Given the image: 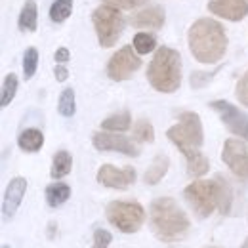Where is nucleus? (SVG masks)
Segmentation results:
<instances>
[{
    "label": "nucleus",
    "instance_id": "nucleus-6",
    "mask_svg": "<svg viewBox=\"0 0 248 248\" xmlns=\"http://www.w3.org/2000/svg\"><path fill=\"white\" fill-rule=\"evenodd\" d=\"M93 29L97 32V40L101 48H111L117 44L119 36L124 29V17L113 6H101L92 14Z\"/></svg>",
    "mask_w": 248,
    "mask_h": 248
},
{
    "label": "nucleus",
    "instance_id": "nucleus-37",
    "mask_svg": "<svg viewBox=\"0 0 248 248\" xmlns=\"http://www.w3.org/2000/svg\"><path fill=\"white\" fill-rule=\"evenodd\" d=\"M206 248H216V247H206Z\"/></svg>",
    "mask_w": 248,
    "mask_h": 248
},
{
    "label": "nucleus",
    "instance_id": "nucleus-10",
    "mask_svg": "<svg viewBox=\"0 0 248 248\" xmlns=\"http://www.w3.org/2000/svg\"><path fill=\"white\" fill-rule=\"evenodd\" d=\"M221 160L229 166V170L237 178L248 180V149L241 140L229 138L225 141L223 151H221Z\"/></svg>",
    "mask_w": 248,
    "mask_h": 248
},
{
    "label": "nucleus",
    "instance_id": "nucleus-32",
    "mask_svg": "<svg viewBox=\"0 0 248 248\" xmlns=\"http://www.w3.org/2000/svg\"><path fill=\"white\" fill-rule=\"evenodd\" d=\"M214 75L216 73H201V71H197V73L191 75V86L193 88H202L204 84H208L212 80Z\"/></svg>",
    "mask_w": 248,
    "mask_h": 248
},
{
    "label": "nucleus",
    "instance_id": "nucleus-4",
    "mask_svg": "<svg viewBox=\"0 0 248 248\" xmlns=\"http://www.w3.org/2000/svg\"><path fill=\"white\" fill-rule=\"evenodd\" d=\"M147 80L156 92L172 93L182 84V58L174 48L162 46L156 50L147 67Z\"/></svg>",
    "mask_w": 248,
    "mask_h": 248
},
{
    "label": "nucleus",
    "instance_id": "nucleus-25",
    "mask_svg": "<svg viewBox=\"0 0 248 248\" xmlns=\"http://www.w3.org/2000/svg\"><path fill=\"white\" fill-rule=\"evenodd\" d=\"M16 92H17V77L14 73L6 75L4 78V84H2V93H0V105L2 107H8L12 103V99L16 97Z\"/></svg>",
    "mask_w": 248,
    "mask_h": 248
},
{
    "label": "nucleus",
    "instance_id": "nucleus-5",
    "mask_svg": "<svg viewBox=\"0 0 248 248\" xmlns=\"http://www.w3.org/2000/svg\"><path fill=\"white\" fill-rule=\"evenodd\" d=\"M105 216L111 225L123 233H136L145 221V210L140 202L132 201H113L105 208Z\"/></svg>",
    "mask_w": 248,
    "mask_h": 248
},
{
    "label": "nucleus",
    "instance_id": "nucleus-16",
    "mask_svg": "<svg viewBox=\"0 0 248 248\" xmlns=\"http://www.w3.org/2000/svg\"><path fill=\"white\" fill-rule=\"evenodd\" d=\"M17 145L19 149H23L25 153H36L42 149L44 145V134L38 128H25L19 136H17Z\"/></svg>",
    "mask_w": 248,
    "mask_h": 248
},
{
    "label": "nucleus",
    "instance_id": "nucleus-31",
    "mask_svg": "<svg viewBox=\"0 0 248 248\" xmlns=\"http://www.w3.org/2000/svg\"><path fill=\"white\" fill-rule=\"evenodd\" d=\"M237 99L245 105V107H248V71L243 75V78L239 80V84H237Z\"/></svg>",
    "mask_w": 248,
    "mask_h": 248
},
{
    "label": "nucleus",
    "instance_id": "nucleus-35",
    "mask_svg": "<svg viewBox=\"0 0 248 248\" xmlns=\"http://www.w3.org/2000/svg\"><path fill=\"white\" fill-rule=\"evenodd\" d=\"M241 248H248V239L245 241V243H243V247H241Z\"/></svg>",
    "mask_w": 248,
    "mask_h": 248
},
{
    "label": "nucleus",
    "instance_id": "nucleus-7",
    "mask_svg": "<svg viewBox=\"0 0 248 248\" xmlns=\"http://www.w3.org/2000/svg\"><path fill=\"white\" fill-rule=\"evenodd\" d=\"M186 201L189 206L195 210V214L199 217H208L217 208V201H219V193H217V182H206V180H199L193 182L186 187L184 191Z\"/></svg>",
    "mask_w": 248,
    "mask_h": 248
},
{
    "label": "nucleus",
    "instance_id": "nucleus-27",
    "mask_svg": "<svg viewBox=\"0 0 248 248\" xmlns=\"http://www.w3.org/2000/svg\"><path fill=\"white\" fill-rule=\"evenodd\" d=\"M36 67H38V52H36V48H27L23 54V77H25V80L32 78V75L36 73Z\"/></svg>",
    "mask_w": 248,
    "mask_h": 248
},
{
    "label": "nucleus",
    "instance_id": "nucleus-3",
    "mask_svg": "<svg viewBox=\"0 0 248 248\" xmlns=\"http://www.w3.org/2000/svg\"><path fill=\"white\" fill-rule=\"evenodd\" d=\"M149 223L156 239L162 243H178L189 233V217L170 197H160L151 202Z\"/></svg>",
    "mask_w": 248,
    "mask_h": 248
},
{
    "label": "nucleus",
    "instance_id": "nucleus-2",
    "mask_svg": "<svg viewBox=\"0 0 248 248\" xmlns=\"http://www.w3.org/2000/svg\"><path fill=\"white\" fill-rule=\"evenodd\" d=\"M187 42L195 60L206 65L217 63L227 50V34L223 27L208 17H202L189 27Z\"/></svg>",
    "mask_w": 248,
    "mask_h": 248
},
{
    "label": "nucleus",
    "instance_id": "nucleus-18",
    "mask_svg": "<svg viewBox=\"0 0 248 248\" xmlns=\"http://www.w3.org/2000/svg\"><path fill=\"white\" fill-rule=\"evenodd\" d=\"M36 21H38V8H36V2L34 0H25V6L19 14V19H17V25H19V31L23 32H32L36 29Z\"/></svg>",
    "mask_w": 248,
    "mask_h": 248
},
{
    "label": "nucleus",
    "instance_id": "nucleus-13",
    "mask_svg": "<svg viewBox=\"0 0 248 248\" xmlns=\"http://www.w3.org/2000/svg\"><path fill=\"white\" fill-rule=\"evenodd\" d=\"M208 10L223 19L241 21L248 16L247 0H208Z\"/></svg>",
    "mask_w": 248,
    "mask_h": 248
},
{
    "label": "nucleus",
    "instance_id": "nucleus-22",
    "mask_svg": "<svg viewBox=\"0 0 248 248\" xmlns=\"http://www.w3.org/2000/svg\"><path fill=\"white\" fill-rule=\"evenodd\" d=\"M132 124V117L128 111H123V113H117V115H111L107 117L103 123H101V128L107 130V132H126Z\"/></svg>",
    "mask_w": 248,
    "mask_h": 248
},
{
    "label": "nucleus",
    "instance_id": "nucleus-29",
    "mask_svg": "<svg viewBox=\"0 0 248 248\" xmlns=\"http://www.w3.org/2000/svg\"><path fill=\"white\" fill-rule=\"evenodd\" d=\"M113 241L111 233L107 229H95L93 231V247L92 248H109Z\"/></svg>",
    "mask_w": 248,
    "mask_h": 248
},
{
    "label": "nucleus",
    "instance_id": "nucleus-24",
    "mask_svg": "<svg viewBox=\"0 0 248 248\" xmlns=\"http://www.w3.org/2000/svg\"><path fill=\"white\" fill-rule=\"evenodd\" d=\"M155 48H156L155 34H151V32H138V34L134 36V50H136L140 56L151 54Z\"/></svg>",
    "mask_w": 248,
    "mask_h": 248
},
{
    "label": "nucleus",
    "instance_id": "nucleus-9",
    "mask_svg": "<svg viewBox=\"0 0 248 248\" xmlns=\"http://www.w3.org/2000/svg\"><path fill=\"white\" fill-rule=\"evenodd\" d=\"M210 107L216 111L221 119V123L227 126L229 132H233L235 136L243 138L248 141V115L239 111L235 105H231L229 101H223V99H217L212 101Z\"/></svg>",
    "mask_w": 248,
    "mask_h": 248
},
{
    "label": "nucleus",
    "instance_id": "nucleus-30",
    "mask_svg": "<svg viewBox=\"0 0 248 248\" xmlns=\"http://www.w3.org/2000/svg\"><path fill=\"white\" fill-rule=\"evenodd\" d=\"M107 6H113L117 10H132L138 6H143L147 0H103Z\"/></svg>",
    "mask_w": 248,
    "mask_h": 248
},
{
    "label": "nucleus",
    "instance_id": "nucleus-1",
    "mask_svg": "<svg viewBox=\"0 0 248 248\" xmlns=\"http://www.w3.org/2000/svg\"><path fill=\"white\" fill-rule=\"evenodd\" d=\"M168 140L186 155L187 172L189 176H204L210 168L208 158L201 153L204 134H202V123L197 113L186 111L180 115V123L166 132Z\"/></svg>",
    "mask_w": 248,
    "mask_h": 248
},
{
    "label": "nucleus",
    "instance_id": "nucleus-8",
    "mask_svg": "<svg viewBox=\"0 0 248 248\" xmlns=\"http://www.w3.org/2000/svg\"><path fill=\"white\" fill-rule=\"evenodd\" d=\"M140 67H141V60L138 52L132 50V46H124L107 63V77L115 82H123V80H128Z\"/></svg>",
    "mask_w": 248,
    "mask_h": 248
},
{
    "label": "nucleus",
    "instance_id": "nucleus-21",
    "mask_svg": "<svg viewBox=\"0 0 248 248\" xmlns=\"http://www.w3.org/2000/svg\"><path fill=\"white\" fill-rule=\"evenodd\" d=\"M73 168V158L67 151H58L54 155V162H52V170H50V176L54 180H60L65 178Z\"/></svg>",
    "mask_w": 248,
    "mask_h": 248
},
{
    "label": "nucleus",
    "instance_id": "nucleus-28",
    "mask_svg": "<svg viewBox=\"0 0 248 248\" xmlns=\"http://www.w3.org/2000/svg\"><path fill=\"white\" fill-rule=\"evenodd\" d=\"M134 136L138 141H145V143H151L155 140V130H153V124L149 121H138L134 126Z\"/></svg>",
    "mask_w": 248,
    "mask_h": 248
},
{
    "label": "nucleus",
    "instance_id": "nucleus-20",
    "mask_svg": "<svg viewBox=\"0 0 248 248\" xmlns=\"http://www.w3.org/2000/svg\"><path fill=\"white\" fill-rule=\"evenodd\" d=\"M217 182V193H219V201H217V208L221 214H229L231 212V204H233V189L229 186V182L223 176H216Z\"/></svg>",
    "mask_w": 248,
    "mask_h": 248
},
{
    "label": "nucleus",
    "instance_id": "nucleus-36",
    "mask_svg": "<svg viewBox=\"0 0 248 248\" xmlns=\"http://www.w3.org/2000/svg\"><path fill=\"white\" fill-rule=\"evenodd\" d=\"M2 248H10V247H8V245H4V247H2Z\"/></svg>",
    "mask_w": 248,
    "mask_h": 248
},
{
    "label": "nucleus",
    "instance_id": "nucleus-14",
    "mask_svg": "<svg viewBox=\"0 0 248 248\" xmlns=\"http://www.w3.org/2000/svg\"><path fill=\"white\" fill-rule=\"evenodd\" d=\"M25 191H27V180L25 178L17 176V178L10 180V184L6 187V193H4V202H2L4 216L12 217L17 212V208H19L23 197H25Z\"/></svg>",
    "mask_w": 248,
    "mask_h": 248
},
{
    "label": "nucleus",
    "instance_id": "nucleus-34",
    "mask_svg": "<svg viewBox=\"0 0 248 248\" xmlns=\"http://www.w3.org/2000/svg\"><path fill=\"white\" fill-rule=\"evenodd\" d=\"M54 75H56V80H58V82H65L67 77H69V71H67V67L58 65V67L54 69Z\"/></svg>",
    "mask_w": 248,
    "mask_h": 248
},
{
    "label": "nucleus",
    "instance_id": "nucleus-17",
    "mask_svg": "<svg viewBox=\"0 0 248 248\" xmlns=\"http://www.w3.org/2000/svg\"><path fill=\"white\" fill-rule=\"evenodd\" d=\"M168 166H170V158L166 155H156L155 160L151 162V166L147 168V172H145V184H149V186H156L164 176H166V172H168Z\"/></svg>",
    "mask_w": 248,
    "mask_h": 248
},
{
    "label": "nucleus",
    "instance_id": "nucleus-15",
    "mask_svg": "<svg viewBox=\"0 0 248 248\" xmlns=\"http://www.w3.org/2000/svg\"><path fill=\"white\" fill-rule=\"evenodd\" d=\"M164 10L160 6H151L141 10L140 14L134 16L132 25L134 27H143V29H160L164 25Z\"/></svg>",
    "mask_w": 248,
    "mask_h": 248
},
{
    "label": "nucleus",
    "instance_id": "nucleus-11",
    "mask_svg": "<svg viewBox=\"0 0 248 248\" xmlns=\"http://www.w3.org/2000/svg\"><path fill=\"white\" fill-rule=\"evenodd\" d=\"M92 143L97 151H117L128 156L140 155V147L126 136H117V132H95Z\"/></svg>",
    "mask_w": 248,
    "mask_h": 248
},
{
    "label": "nucleus",
    "instance_id": "nucleus-33",
    "mask_svg": "<svg viewBox=\"0 0 248 248\" xmlns=\"http://www.w3.org/2000/svg\"><path fill=\"white\" fill-rule=\"evenodd\" d=\"M54 58H56V62L58 63H65L71 60V54H69V50L67 48H58L56 50V54H54Z\"/></svg>",
    "mask_w": 248,
    "mask_h": 248
},
{
    "label": "nucleus",
    "instance_id": "nucleus-12",
    "mask_svg": "<svg viewBox=\"0 0 248 248\" xmlns=\"http://www.w3.org/2000/svg\"><path fill=\"white\" fill-rule=\"evenodd\" d=\"M97 182L111 189H128L136 182V170L132 166L117 168L113 164H103L97 170Z\"/></svg>",
    "mask_w": 248,
    "mask_h": 248
},
{
    "label": "nucleus",
    "instance_id": "nucleus-23",
    "mask_svg": "<svg viewBox=\"0 0 248 248\" xmlns=\"http://www.w3.org/2000/svg\"><path fill=\"white\" fill-rule=\"evenodd\" d=\"M73 12V0H54L50 6V19L54 23H63Z\"/></svg>",
    "mask_w": 248,
    "mask_h": 248
},
{
    "label": "nucleus",
    "instance_id": "nucleus-26",
    "mask_svg": "<svg viewBox=\"0 0 248 248\" xmlns=\"http://www.w3.org/2000/svg\"><path fill=\"white\" fill-rule=\"evenodd\" d=\"M58 111L62 117H73L75 115V92L73 88H65L58 101Z\"/></svg>",
    "mask_w": 248,
    "mask_h": 248
},
{
    "label": "nucleus",
    "instance_id": "nucleus-19",
    "mask_svg": "<svg viewBox=\"0 0 248 248\" xmlns=\"http://www.w3.org/2000/svg\"><path fill=\"white\" fill-rule=\"evenodd\" d=\"M69 197H71V187L67 186V184L56 182V184L46 187V202H48V206H52V208L62 206L63 202L69 201Z\"/></svg>",
    "mask_w": 248,
    "mask_h": 248
}]
</instances>
